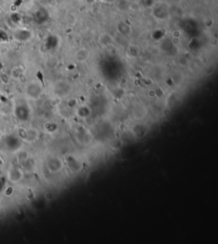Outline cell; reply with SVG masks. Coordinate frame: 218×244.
Instances as JSON below:
<instances>
[{"label": "cell", "instance_id": "1", "mask_svg": "<svg viewBox=\"0 0 218 244\" xmlns=\"http://www.w3.org/2000/svg\"><path fill=\"white\" fill-rule=\"evenodd\" d=\"M13 38L20 42H26L32 38V32L26 28H18L13 33Z\"/></svg>", "mask_w": 218, "mask_h": 244}, {"label": "cell", "instance_id": "2", "mask_svg": "<svg viewBox=\"0 0 218 244\" xmlns=\"http://www.w3.org/2000/svg\"><path fill=\"white\" fill-rule=\"evenodd\" d=\"M48 17H49V13H48L47 10L43 8H40L39 9H38L34 14L35 22L39 24L46 22Z\"/></svg>", "mask_w": 218, "mask_h": 244}, {"label": "cell", "instance_id": "3", "mask_svg": "<svg viewBox=\"0 0 218 244\" xmlns=\"http://www.w3.org/2000/svg\"><path fill=\"white\" fill-rule=\"evenodd\" d=\"M67 167L71 170V172L75 173V172H79L81 169V164L79 163V161H78L76 158L74 157L69 156L67 159Z\"/></svg>", "mask_w": 218, "mask_h": 244}, {"label": "cell", "instance_id": "4", "mask_svg": "<svg viewBox=\"0 0 218 244\" xmlns=\"http://www.w3.org/2000/svg\"><path fill=\"white\" fill-rule=\"evenodd\" d=\"M49 167L51 168L52 172H59L62 169V162L59 158H52L49 162Z\"/></svg>", "mask_w": 218, "mask_h": 244}, {"label": "cell", "instance_id": "5", "mask_svg": "<svg viewBox=\"0 0 218 244\" xmlns=\"http://www.w3.org/2000/svg\"><path fill=\"white\" fill-rule=\"evenodd\" d=\"M82 53H83V54H81L80 51H78L77 54H76V58H77L78 61H86L87 58H88V57L90 56V53L88 52V51H85V50H82Z\"/></svg>", "mask_w": 218, "mask_h": 244}, {"label": "cell", "instance_id": "6", "mask_svg": "<svg viewBox=\"0 0 218 244\" xmlns=\"http://www.w3.org/2000/svg\"><path fill=\"white\" fill-rule=\"evenodd\" d=\"M9 41V34L7 31L0 27V43H6Z\"/></svg>", "mask_w": 218, "mask_h": 244}, {"label": "cell", "instance_id": "7", "mask_svg": "<svg viewBox=\"0 0 218 244\" xmlns=\"http://www.w3.org/2000/svg\"><path fill=\"white\" fill-rule=\"evenodd\" d=\"M9 18H10V21H11L12 23L15 24V25H18V24L21 22V21H22V16H21V15L19 13H16V12L11 14L10 16H9Z\"/></svg>", "mask_w": 218, "mask_h": 244}]
</instances>
